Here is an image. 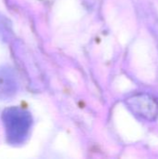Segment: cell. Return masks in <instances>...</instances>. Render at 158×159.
Wrapping results in <instances>:
<instances>
[{
    "label": "cell",
    "instance_id": "6da1fadb",
    "mask_svg": "<svg viewBox=\"0 0 158 159\" xmlns=\"http://www.w3.org/2000/svg\"><path fill=\"white\" fill-rule=\"evenodd\" d=\"M2 119L7 141L12 144L21 143L28 136L32 126L30 114L20 108L11 107L4 111Z\"/></svg>",
    "mask_w": 158,
    "mask_h": 159
},
{
    "label": "cell",
    "instance_id": "7a4b0ae2",
    "mask_svg": "<svg viewBox=\"0 0 158 159\" xmlns=\"http://www.w3.org/2000/svg\"><path fill=\"white\" fill-rule=\"evenodd\" d=\"M129 109L138 117L146 121H155L158 117V101L148 93H139L126 100Z\"/></svg>",
    "mask_w": 158,
    "mask_h": 159
},
{
    "label": "cell",
    "instance_id": "3957f363",
    "mask_svg": "<svg viewBox=\"0 0 158 159\" xmlns=\"http://www.w3.org/2000/svg\"><path fill=\"white\" fill-rule=\"evenodd\" d=\"M17 91V81L11 71L0 69V99L6 100Z\"/></svg>",
    "mask_w": 158,
    "mask_h": 159
},
{
    "label": "cell",
    "instance_id": "277c9868",
    "mask_svg": "<svg viewBox=\"0 0 158 159\" xmlns=\"http://www.w3.org/2000/svg\"><path fill=\"white\" fill-rule=\"evenodd\" d=\"M153 32H154V35H155V38H156V41L157 43L158 47V24H155Z\"/></svg>",
    "mask_w": 158,
    "mask_h": 159
}]
</instances>
